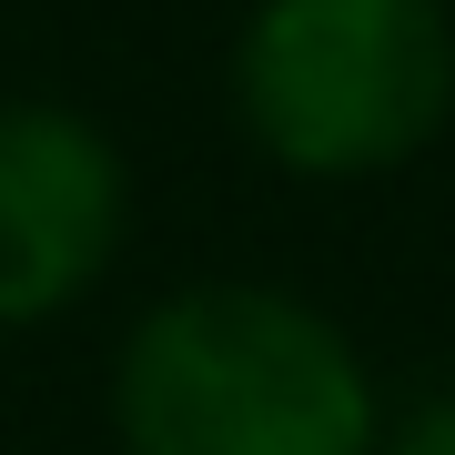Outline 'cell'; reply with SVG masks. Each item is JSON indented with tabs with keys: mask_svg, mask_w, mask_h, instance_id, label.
Instances as JSON below:
<instances>
[{
	"mask_svg": "<svg viewBox=\"0 0 455 455\" xmlns=\"http://www.w3.org/2000/svg\"><path fill=\"white\" fill-rule=\"evenodd\" d=\"M374 455H455V385L415 395L405 415H385V435H374Z\"/></svg>",
	"mask_w": 455,
	"mask_h": 455,
	"instance_id": "obj_4",
	"label": "cell"
},
{
	"mask_svg": "<svg viewBox=\"0 0 455 455\" xmlns=\"http://www.w3.org/2000/svg\"><path fill=\"white\" fill-rule=\"evenodd\" d=\"M122 455H374V364L283 283H182L112 355Z\"/></svg>",
	"mask_w": 455,
	"mask_h": 455,
	"instance_id": "obj_1",
	"label": "cell"
},
{
	"mask_svg": "<svg viewBox=\"0 0 455 455\" xmlns=\"http://www.w3.org/2000/svg\"><path fill=\"white\" fill-rule=\"evenodd\" d=\"M233 122L293 182L405 172L455 122V0H253Z\"/></svg>",
	"mask_w": 455,
	"mask_h": 455,
	"instance_id": "obj_2",
	"label": "cell"
},
{
	"mask_svg": "<svg viewBox=\"0 0 455 455\" xmlns=\"http://www.w3.org/2000/svg\"><path fill=\"white\" fill-rule=\"evenodd\" d=\"M132 243V163L71 101H0V334L71 314Z\"/></svg>",
	"mask_w": 455,
	"mask_h": 455,
	"instance_id": "obj_3",
	"label": "cell"
}]
</instances>
